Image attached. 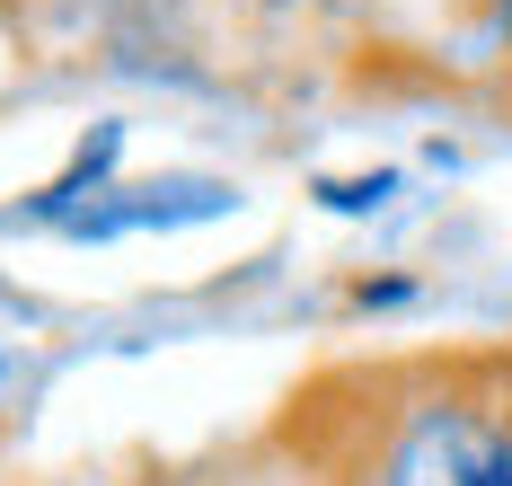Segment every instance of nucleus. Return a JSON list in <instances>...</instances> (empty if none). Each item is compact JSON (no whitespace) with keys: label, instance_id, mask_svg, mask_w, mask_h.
Here are the masks:
<instances>
[{"label":"nucleus","instance_id":"1","mask_svg":"<svg viewBox=\"0 0 512 486\" xmlns=\"http://www.w3.org/2000/svg\"><path fill=\"white\" fill-rule=\"evenodd\" d=\"M345 486H512V363H451L362 425Z\"/></svg>","mask_w":512,"mask_h":486},{"label":"nucleus","instance_id":"2","mask_svg":"<svg viewBox=\"0 0 512 486\" xmlns=\"http://www.w3.org/2000/svg\"><path fill=\"white\" fill-rule=\"evenodd\" d=\"M504 45H512V0H504Z\"/></svg>","mask_w":512,"mask_h":486}]
</instances>
